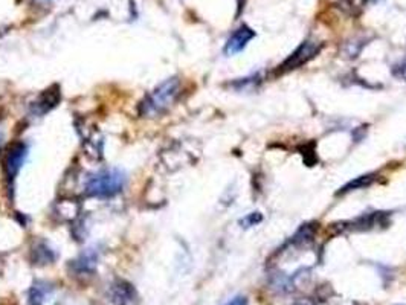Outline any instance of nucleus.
Wrapping results in <instances>:
<instances>
[{
  "instance_id": "dca6fc26",
  "label": "nucleus",
  "mask_w": 406,
  "mask_h": 305,
  "mask_svg": "<svg viewBox=\"0 0 406 305\" xmlns=\"http://www.w3.org/2000/svg\"><path fill=\"white\" fill-rule=\"evenodd\" d=\"M348 305H365V304H360V302H350Z\"/></svg>"
},
{
  "instance_id": "f3484780",
  "label": "nucleus",
  "mask_w": 406,
  "mask_h": 305,
  "mask_svg": "<svg viewBox=\"0 0 406 305\" xmlns=\"http://www.w3.org/2000/svg\"><path fill=\"white\" fill-rule=\"evenodd\" d=\"M0 142H2V136H0Z\"/></svg>"
},
{
  "instance_id": "f257e3e1",
  "label": "nucleus",
  "mask_w": 406,
  "mask_h": 305,
  "mask_svg": "<svg viewBox=\"0 0 406 305\" xmlns=\"http://www.w3.org/2000/svg\"><path fill=\"white\" fill-rule=\"evenodd\" d=\"M126 185V174L121 170L107 168L101 170L87 179L86 181V194L90 197L107 199L113 197L122 191Z\"/></svg>"
},
{
  "instance_id": "7ed1b4c3",
  "label": "nucleus",
  "mask_w": 406,
  "mask_h": 305,
  "mask_svg": "<svg viewBox=\"0 0 406 305\" xmlns=\"http://www.w3.org/2000/svg\"><path fill=\"white\" fill-rule=\"evenodd\" d=\"M321 48H322V43L313 41V40H306L304 43H301L300 48L293 50L292 55H289V58H286V60L280 64L277 69V74L281 75V74H287V72H292L295 69H300L307 61H310L311 58H315L319 50H321Z\"/></svg>"
},
{
  "instance_id": "39448f33",
  "label": "nucleus",
  "mask_w": 406,
  "mask_h": 305,
  "mask_svg": "<svg viewBox=\"0 0 406 305\" xmlns=\"http://www.w3.org/2000/svg\"><path fill=\"white\" fill-rule=\"evenodd\" d=\"M28 157V145L25 142H16L8 148L5 157V171L10 180L16 179L20 168L23 166Z\"/></svg>"
},
{
  "instance_id": "20e7f679",
  "label": "nucleus",
  "mask_w": 406,
  "mask_h": 305,
  "mask_svg": "<svg viewBox=\"0 0 406 305\" xmlns=\"http://www.w3.org/2000/svg\"><path fill=\"white\" fill-rule=\"evenodd\" d=\"M391 214L389 213H371V214H364L358 217V219L350 220V222H344L339 224H335V229L338 232H365V230H373V229H380V228H387L389 224Z\"/></svg>"
},
{
  "instance_id": "9b49d317",
  "label": "nucleus",
  "mask_w": 406,
  "mask_h": 305,
  "mask_svg": "<svg viewBox=\"0 0 406 305\" xmlns=\"http://www.w3.org/2000/svg\"><path fill=\"white\" fill-rule=\"evenodd\" d=\"M54 259H55V253L46 243H40L35 246L34 261H37V264H49L52 263Z\"/></svg>"
},
{
  "instance_id": "9d476101",
  "label": "nucleus",
  "mask_w": 406,
  "mask_h": 305,
  "mask_svg": "<svg viewBox=\"0 0 406 305\" xmlns=\"http://www.w3.org/2000/svg\"><path fill=\"white\" fill-rule=\"evenodd\" d=\"M50 292L46 282H35L34 287L29 292V305H43Z\"/></svg>"
},
{
  "instance_id": "6e6552de",
  "label": "nucleus",
  "mask_w": 406,
  "mask_h": 305,
  "mask_svg": "<svg viewBox=\"0 0 406 305\" xmlns=\"http://www.w3.org/2000/svg\"><path fill=\"white\" fill-rule=\"evenodd\" d=\"M110 297H112V302L116 305H127L133 301L135 290L132 286L127 284V282L118 281L116 284L112 286Z\"/></svg>"
},
{
  "instance_id": "0eeeda50",
  "label": "nucleus",
  "mask_w": 406,
  "mask_h": 305,
  "mask_svg": "<svg viewBox=\"0 0 406 305\" xmlns=\"http://www.w3.org/2000/svg\"><path fill=\"white\" fill-rule=\"evenodd\" d=\"M98 264V252L95 249H87L83 252L74 263H72V267L77 273H90L95 270V267Z\"/></svg>"
},
{
  "instance_id": "ddd939ff",
  "label": "nucleus",
  "mask_w": 406,
  "mask_h": 305,
  "mask_svg": "<svg viewBox=\"0 0 406 305\" xmlns=\"http://www.w3.org/2000/svg\"><path fill=\"white\" fill-rule=\"evenodd\" d=\"M393 75L397 77L398 79H403V81H406V60L393 66Z\"/></svg>"
},
{
  "instance_id": "f03ea898",
  "label": "nucleus",
  "mask_w": 406,
  "mask_h": 305,
  "mask_svg": "<svg viewBox=\"0 0 406 305\" xmlns=\"http://www.w3.org/2000/svg\"><path fill=\"white\" fill-rule=\"evenodd\" d=\"M180 89L179 78H168L159 84L141 104L142 116H159L176 101Z\"/></svg>"
},
{
  "instance_id": "2eb2a0df",
  "label": "nucleus",
  "mask_w": 406,
  "mask_h": 305,
  "mask_svg": "<svg viewBox=\"0 0 406 305\" xmlns=\"http://www.w3.org/2000/svg\"><path fill=\"white\" fill-rule=\"evenodd\" d=\"M293 305H316V302L313 299H310V297H301V299L295 301Z\"/></svg>"
},
{
  "instance_id": "1a4fd4ad",
  "label": "nucleus",
  "mask_w": 406,
  "mask_h": 305,
  "mask_svg": "<svg viewBox=\"0 0 406 305\" xmlns=\"http://www.w3.org/2000/svg\"><path fill=\"white\" fill-rule=\"evenodd\" d=\"M377 179V174L376 173H369V174H364V176H360L358 179H353L348 181L347 185H344L340 190L338 191V195L340 194H347V193H351V191H356V190H362V188H367L369 185L374 184V180Z\"/></svg>"
},
{
  "instance_id": "4468645a",
  "label": "nucleus",
  "mask_w": 406,
  "mask_h": 305,
  "mask_svg": "<svg viewBox=\"0 0 406 305\" xmlns=\"http://www.w3.org/2000/svg\"><path fill=\"white\" fill-rule=\"evenodd\" d=\"M226 305H248V299H246L244 296H237L231 302H228Z\"/></svg>"
},
{
  "instance_id": "423d86ee",
  "label": "nucleus",
  "mask_w": 406,
  "mask_h": 305,
  "mask_svg": "<svg viewBox=\"0 0 406 305\" xmlns=\"http://www.w3.org/2000/svg\"><path fill=\"white\" fill-rule=\"evenodd\" d=\"M253 37H255V32H253L248 25H242L226 41V46H224V54L235 55L238 52H242V50L248 46V43Z\"/></svg>"
},
{
  "instance_id": "f8f14e48",
  "label": "nucleus",
  "mask_w": 406,
  "mask_h": 305,
  "mask_svg": "<svg viewBox=\"0 0 406 305\" xmlns=\"http://www.w3.org/2000/svg\"><path fill=\"white\" fill-rule=\"evenodd\" d=\"M261 222H263V215H261L260 213H251L240 220V226L243 229H248V228L257 226V224H260Z\"/></svg>"
}]
</instances>
